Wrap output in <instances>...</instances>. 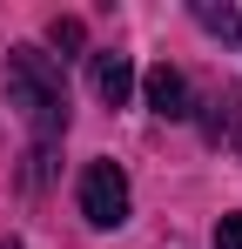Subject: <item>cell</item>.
<instances>
[{
    "mask_svg": "<svg viewBox=\"0 0 242 249\" xmlns=\"http://www.w3.org/2000/svg\"><path fill=\"white\" fill-rule=\"evenodd\" d=\"M236 41H242V14H236Z\"/></svg>",
    "mask_w": 242,
    "mask_h": 249,
    "instance_id": "obj_7",
    "label": "cell"
},
{
    "mask_svg": "<svg viewBox=\"0 0 242 249\" xmlns=\"http://www.w3.org/2000/svg\"><path fill=\"white\" fill-rule=\"evenodd\" d=\"M94 94L108 101V108H128V94H135V61L128 54H94Z\"/></svg>",
    "mask_w": 242,
    "mask_h": 249,
    "instance_id": "obj_4",
    "label": "cell"
},
{
    "mask_svg": "<svg viewBox=\"0 0 242 249\" xmlns=\"http://www.w3.org/2000/svg\"><path fill=\"white\" fill-rule=\"evenodd\" d=\"M141 94H148V108H155L161 122H189V115H195V108H189V81H182V68H168V61L141 74Z\"/></svg>",
    "mask_w": 242,
    "mask_h": 249,
    "instance_id": "obj_3",
    "label": "cell"
},
{
    "mask_svg": "<svg viewBox=\"0 0 242 249\" xmlns=\"http://www.w3.org/2000/svg\"><path fill=\"white\" fill-rule=\"evenodd\" d=\"M215 249H242V215H222L215 222Z\"/></svg>",
    "mask_w": 242,
    "mask_h": 249,
    "instance_id": "obj_5",
    "label": "cell"
},
{
    "mask_svg": "<svg viewBox=\"0 0 242 249\" xmlns=\"http://www.w3.org/2000/svg\"><path fill=\"white\" fill-rule=\"evenodd\" d=\"M47 41H54V47H81V20H54Z\"/></svg>",
    "mask_w": 242,
    "mask_h": 249,
    "instance_id": "obj_6",
    "label": "cell"
},
{
    "mask_svg": "<svg viewBox=\"0 0 242 249\" xmlns=\"http://www.w3.org/2000/svg\"><path fill=\"white\" fill-rule=\"evenodd\" d=\"M7 101L27 115L40 142L68 135V81H61V61L40 54V47H14L7 54Z\"/></svg>",
    "mask_w": 242,
    "mask_h": 249,
    "instance_id": "obj_1",
    "label": "cell"
},
{
    "mask_svg": "<svg viewBox=\"0 0 242 249\" xmlns=\"http://www.w3.org/2000/svg\"><path fill=\"white\" fill-rule=\"evenodd\" d=\"M128 209H135V196H128L121 162H87L81 168V215H87L94 229H121Z\"/></svg>",
    "mask_w": 242,
    "mask_h": 249,
    "instance_id": "obj_2",
    "label": "cell"
}]
</instances>
